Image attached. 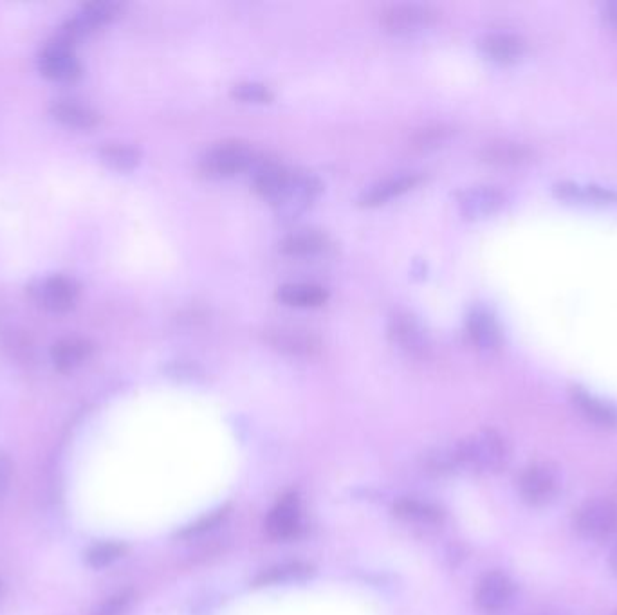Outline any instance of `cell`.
Listing matches in <instances>:
<instances>
[{"instance_id":"1","label":"cell","mask_w":617,"mask_h":615,"mask_svg":"<svg viewBox=\"0 0 617 615\" xmlns=\"http://www.w3.org/2000/svg\"><path fill=\"white\" fill-rule=\"evenodd\" d=\"M509 457L511 455H509L507 442L497 432L484 430L462 441L457 446L453 459L461 462L462 466H468L475 471L493 473V471L506 468Z\"/></svg>"},{"instance_id":"2","label":"cell","mask_w":617,"mask_h":615,"mask_svg":"<svg viewBox=\"0 0 617 615\" xmlns=\"http://www.w3.org/2000/svg\"><path fill=\"white\" fill-rule=\"evenodd\" d=\"M576 531L594 542H603L617 534V500L590 498L574 515Z\"/></svg>"},{"instance_id":"3","label":"cell","mask_w":617,"mask_h":615,"mask_svg":"<svg viewBox=\"0 0 617 615\" xmlns=\"http://www.w3.org/2000/svg\"><path fill=\"white\" fill-rule=\"evenodd\" d=\"M255 152L240 141H224L204 152L201 172L208 177H231L257 165Z\"/></svg>"},{"instance_id":"4","label":"cell","mask_w":617,"mask_h":615,"mask_svg":"<svg viewBox=\"0 0 617 615\" xmlns=\"http://www.w3.org/2000/svg\"><path fill=\"white\" fill-rule=\"evenodd\" d=\"M560 487V473L549 462H536L527 466L518 480L522 500L533 507L551 504L560 493Z\"/></svg>"},{"instance_id":"5","label":"cell","mask_w":617,"mask_h":615,"mask_svg":"<svg viewBox=\"0 0 617 615\" xmlns=\"http://www.w3.org/2000/svg\"><path fill=\"white\" fill-rule=\"evenodd\" d=\"M121 6L118 2H109V0H98L85 4L82 11L78 13L76 19L65 24L64 31L60 38L74 44L78 38L85 37L89 33H93L98 28H102L105 24H109L114 19L120 17Z\"/></svg>"},{"instance_id":"6","label":"cell","mask_w":617,"mask_h":615,"mask_svg":"<svg viewBox=\"0 0 617 615\" xmlns=\"http://www.w3.org/2000/svg\"><path fill=\"white\" fill-rule=\"evenodd\" d=\"M515 596V583L504 572L493 570L480 579L475 590V603L480 612L497 615L506 610Z\"/></svg>"},{"instance_id":"7","label":"cell","mask_w":617,"mask_h":615,"mask_svg":"<svg viewBox=\"0 0 617 615\" xmlns=\"http://www.w3.org/2000/svg\"><path fill=\"white\" fill-rule=\"evenodd\" d=\"M435 20L437 11L424 4H397L390 6L381 15L383 28L397 35L417 33L421 29L430 28Z\"/></svg>"},{"instance_id":"8","label":"cell","mask_w":617,"mask_h":615,"mask_svg":"<svg viewBox=\"0 0 617 615\" xmlns=\"http://www.w3.org/2000/svg\"><path fill=\"white\" fill-rule=\"evenodd\" d=\"M38 65L46 78L56 82H69L80 76V64L74 56L73 44L60 37L44 49Z\"/></svg>"},{"instance_id":"9","label":"cell","mask_w":617,"mask_h":615,"mask_svg":"<svg viewBox=\"0 0 617 615\" xmlns=\"http://www.w3.org/2000/svg\"><path fill=\"white\" fill-rule=\"evenodd\" d=\"M255 166V190L264 199L280 206L291 188L295 172H289L286 166L278 165L275 161H262Z\"/></svg>"},{"instance_id":"10","label":"cell","mask_w":617,"mask_h":615,"mask_svg":"<svg viewBox=\"0 0 617 615\" xmlns=\"http://www.w3.org/2000/svg\"><path fill=\"white\" fill-rule=\"evenodd\" d=\"M506 202L504 193L493 186H475L459 195V208L468 219H482L497 213Z\"/></svg>"},{"instance_id":"11","label":"cell","mask_w":617,"mask_h":615,"mask_svg":"<svg viewBox=\"0 0 617 615\" xmlns=\"http://www.w3.org/2000/svg\"><path fill=\"white\" fill-rule=\"evenodd\" d=\"M266 340L277 350H282L291 356H314L318 354L322 345L320 340L309 331L293 329V327H280L266 332Z\"/></svg>"},{"instance_id":"12","label":"cell","mask_w":617,"mask_h":615,"mask_svg":"<svg viewBox=\"0 0 617 615\" xmlns=\"http://www.w3.org/2000/svg\"><path fill=\"white\" fill-rule=\"evenodd\" d=\"M40 302L49 311L55 313H65L73 309L76 298H78V285L74 284L71 278L65 276H51L38 289Z\"/></svg>"},{"instance_id":"13","label":"cell","mask_w":617,"mask_h":615,"mask_svg":"<svg viewBox=\"0 0 617 615\" xmlns=\"http://www.w3.org/2000/svg\"><path fill=\"white\" fill-rule=\"evenodd\" d=\"M480 51L497 64H515L525 53V42L513 33H489L480 40Z\"/></svg>"},{"instance_id":"14","label":"cell","mask_w":617,"mask_h":615,"mask_svg":"<svg viewBox=\"0 0 617 615\" xmlns=\"http://www.w3.org/2000/svg\"><path fill=\"white\" fill-rule=\"evenodd\" d=\"M571 397L572 403L587 421L601 428H617V408L614 404L585 392L583 388H572Z\"/></svg>"},{"instance_id":"15","label":"cell","mask_w":617,"mask_h":615,"mask_svg":"<svg viewBox=\"0 0 617 615\" xmlns=\"http://www.w3.org/2000/svg\"><path fill=\"white\" fill-rule=\"evenodd\" d=\"M421 181H423V177L419 174H403L385 179V181L374 184V186H370L369 190L361 193V206L374 208V206H379V204H385V202L394 199V197L410 192Z\"/></svg>"},{"instance_id":"16","label":"cell","mask_w":617,"mask_h":615,"mask_svg":"<svg viewBox=\"0 0 617 615\" xmlns=\"http://www.w3.org/2000/svg\"><path fill=\"white\" fill-rule=\"evenodd\" d=\"M269 536L275 540H289L300 529V507L295 496L284 498L280 504L271 511L266 522Z\"/></svg>"},{"instance_id":"17","label":"cell","mask_w":617,"mask_h":615,"mask_svg":"<svg viewBox=\"0 0 617 615\" xmlns=\"http://www.w3.org/2000/svg\"><path fill=\"white\" fill-rule=\"evenodd\" d=\"M390 336L408 352H424L428 349L426 331L410 314H397L392 318Z\"/></svg>"},{"instance_id":"18","label":"cell","mask_w":617,"mask_h":615,"mask_svg":"<svg viewBox=\"0 0 617 615\" xmlns=\"http://www.w3.org/2000/svg\"><path fill=\"white\" fill-rule=\"evenodd\" d=\"M468 334H470L471 341L480 350L498 349V345L502 341V332H500L498 323L484 309H477V311H473L470 314V318H468Z\"/></svg>"},{"instance_id":"19","label":"cell","mask_w":617,"mask_h":615,"mask_svg":"<svg viewBox=\"0 0 617 615\" xmlns=\"http://www.w3.org/2000/svg\"><path fill=\"white\" fill-rule=\"evenodd\" d=\"M277 298L282 303H286L289 307H322L323 303L329 300L327 289H323L322 285L316 284H286L278 289Z\"/></svg>"},{"instance_id":"20","label":"cell","mask_w":617,"mask_h":615,"mask_svg":"<svg viewBox=\"0 0 617 615\" xmlns=\"http://www.w3.org/2000/svg\"><path fill=\"white\" fill-rule=\"evenodd\" d=\"M91 350V343L83 338H64L51 349V358L58 370L69 372L80 367L83 361L91 356Z\"/></svg>"},{"instance_id":"21","label":"cell","mask_w":617,"mask_h":615,"mask_svg":"<svg viewBox=\"0 0 617 615\" xmlns=\"http://www.w3.org/2000/svg\"><path fill=\"white\" fill-rule=\"evenodd\" d=\"M51 114L56 121H60L65 127L69 129L89 130L94 129L98 123H100V116L89 109V107H83L73 101H60L55 103Z\"/></svg>"},{"instance_id":"22","label":"cell","mask_w":617,"mask_h":615,"mask_svg":"<svg viewBox=\"0 0 617 615\" xmlns=\"http://www.w3.org/2000/svg\"><path fill=\"white\" fill-rule=\"evenodd\" d=\"M327 248V239L318 231H298L284 239L280 244V249L284 255L289 257H311L322 253Z\"/></svg>"},{"instance_id":"23","label":"cell","mask_w":617,"mask_h":615,"mask_svg":"<svg viewBox=\"0 0 617 615\" xmlns=\"http://www.w3.org/2000/svg\"><path fill=\"white\" fill-rule=\"evenodd\" d=\"M556 192L563 199L569 201L598 202V204H610L617 202V193L605 190L599 186H583V184L563 183L556 186Z\"/></svg>"},{"instance_id":"24","label":"cell","mask_w":617,"mask_h":615,"mask_svg":"<svg viewBox=\"0 0 617 615\" xmlns=\"http://www.w3.org/2000/svg\"><path fill=\"white\" fill-rule=\"evenodd\" d=\"M100 157L105 165L118 172H130L141 161L138 150L127 145H107L100 150Z\"/></svg>"},{"instance_id":"25","label":"cell","mask_w":617,"mask_h":615,"mask_svg":"<svg viewBox=\"0 0 617 615\" xmlns=\"http://www.w3.org/2000/svg\"><path fill=\"white\" fill-rule=\"evenodd\" d=\"M484 159L489 163H497V165H516V163H522L525 157H527V150L515 143H507V141H500V143H491L484 150Z\"/></svg>"},{"instance_id":"26","label":"cell","mask_w":617,"mask_h":615,"mask_svg":"<svg viewBox=\"0 0 617 615\" xmlns=\"http://www.w3.org/2000/svg\"><path fill=\"white\" fill-rule=\"evenodd\" d=\"M397 515L408 522H421V524H433L439 522L441 518V513L433 505L423 504L417 500H403L401 504H397Z\"/></svg>"},{"instance_id":"27","label":"cell","mask_w":617,"mask_h":615,"mask_svg":"<svg viewBox=\"0 0 617 615\" xmlns=\"http://www.w3.org/2000/svg\"><path fill=\"white\" fill-rule=\"evenodd\" d=\"M125 554V545L118 542L96 543L87 551V563L94 569H102L111 565L116 560H120Z\"/></svg>"},{"instance_id":"28","label":"cell","mask_w":617,"mask_h":615,"mask_svg":"<svg viewBox=\"0 0 617 615\" xmlns=\"http://www.w3.org/2000/svg\"><path fill=\"white\" fill-rule=\"evenodd\" d=\"M309 572V567H305L302 563H286V565H278L273 569L266 570L258 576V585H278V583H286L291 579L302 578Z\"/></svg>"},{"instance_id":"29","label":"cell","mask_w":617,"mask_h":615,"mask_svg":"<svg viewBox=\"0 0 617 615\" xmlns=\"http://www.w3.org/2000/svg\"><path fill=\"white\" fill-rule=\"evenodd\" d=\"M233 98L244 103H269L273 101V92L269 91L268 85L258 82H242L233 85L231 89Z\"/></svg>"},{"instance_id":"30","label":"cell","mask_w":617,"mask_h":615,"mask_svg":"<svg viewBox=\"0 0 617 615\" xmlns=\"http://www.w3.org/2000/svg\"><path fill=\"white\" fill-rule=\"evenodd\" d=\"M132 603V592L125 590L109 597L102 606H98L91 615H123Z\"/></svg>"},{"instance_id":"31","label":"cell","mask_w":617,"mask_h":615,"mask_svg":"<svg viewBox=\"0 0 617 615\" xmlns=\"http://www.w3.org/2000/svg\"><path fill=\"white\" fill-rule=\"evenodd\" d=\"M2 343H4V349L10 350L11 356H15V358L28 356L29 350H31V343H29L28 336L22 334V332L13 331V329L4 332Z\"/></svg>"},{"instance_id":"32","label":"cell","mask_w":617,"mask_h":615,"mask_svg":"<svg viewBox=\"0 0 617 615\" xmlns=\"http://www.w3.org/2000/svg\"><path fill=\"white\" fill-rule=\"evenodd\" d=\"M448 136V132L446 130L441 129V127H435V129H426L423 132H419V136H417V143L419 145H426V147H430V145H439L443 139H446Z\"/></svg>"},{"instance_id":"33","label":"cell","mask_w":617,"mask_h":615,"mask_svg":"<svg viewBox=\"0 0 617 615\" xmlns=\"http://www.w3.org/2000/svg\"><path fill=\"white\" fill-rule=\"evenodd\" d=\"M11 475H13L11 459L4 451H0V496L4 495L10 486Z\"/></svg>"},{"instance_id":"34","label":"cell","mask_w":617,"mask_h":615,"mask_svg":"<svg viewBox=\"0 0 617 615\" xmlns=\"http://www.w3.org/2000/svg\"><path fill=\"white\" fill-rule=\"evenodd\" d=\"M603 17L617 31V2H608L603 6Z\"/></svg>"},{"instance_id":"35","label":"cell","mask_w":617,"mask_h":615,"mask_svg":"<svg viewBox=\"0 0 617 615\" xmlns=\"http://www.w3.org/2000/svg\"><path fill=\"white\" fill-rule=\"evenodd\" d=\"M610 569H612V572L617 576V545L612 549V552H610Z\"/></svg>"},{"instance_id":"36","label":"cell","mask_w":617,"mask_h":615,"mask_svg":"<svg viewBox=\"0 0 617 615\" xmlns=\"http://www.w3.org/2000/svg\"><path fill=\"white\" fill-rule=\"evenodd\" d=\"M0 594H2V583H0Z\"/></svg>"}]
</instances>
